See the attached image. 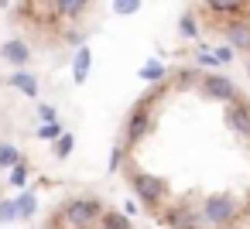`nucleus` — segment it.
<instances>
[{
    "mask_svg": "<svg viewBox=\"0 0 250 229\" xmlns=\"http://www.w3.org/2000/svg\"><path fill=\"white\" fill-rule=\"evenodd\" d=\"M212 28L229 41V52H243L247 55V76H250V0H240L236 11L223 21H212Z\"/></svg>",
    "mask_w": 250,
    "mask_h": 229,
    "instance_id": "3",
    "label": "nucleus"
},
{
    "mask_svg": "<svg viewBox=\"0 0 250 229\" xmlns=\"http://www.w3.org/2000/svg\"><path fill=\"white\" fill-rule=\"evenodd\" d=\"M4 55H11L14 62H24L28 58V45L24 41H11V45H4Z\"/></svg>",
    "mask_w": 250,
    "mask_h": 229,
    "instance_id": "4",
    "label": "nucleus"
},
{
    "mask_svg": "<svg viewBox=\"0 0 250 229\" xmlns=\"http://www.w3.org/2000/svg\"><path fill=\"white\" fill-rule=\"evenodd\" d=\"M38 229H137L113 202L93 195V191H76L59 198L38 222Z\"/></svg>",
    "mask_w": 250,
    "mask_h": 229,
    "instance_id": "2",
    "label": "nucleus"
},
{
    "mask_svg": "<svg viewBox=\"0 0 250 229\" xmlns=\"http://www.w3.org/2000/svg\"><path fill=\"white\" fill-rule=\"evenodd\" d=\"M113 7H117V14H130L137 7V0H113Z\"/></svg>",
    "mask_w": 250,
    "mask_h": 229,
    "instance_id": "5",
    "label": "nucleus"
},
{
    "mask_svg": "<svg viewBox=\"0 0 250 229\" xmlns=\"http://www.w3.org/2000/svg\"><path fill=\"white\" fill-rule=\"evenodd\" d=\"M113 168L161 229H250V96L206 65L161 72L124 116Z\"/></svg>",
    "mask_w": 250,
    "mask_h": 229,
    "instance_id": "1",
    "label": "nucleus"
}]
</instances>
